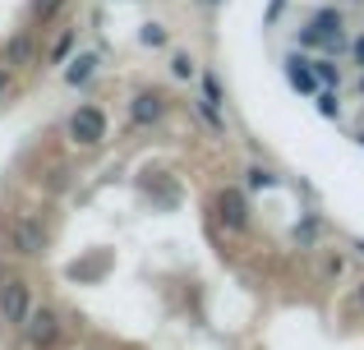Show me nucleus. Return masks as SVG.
Returning a JSON list of instances; mask_svg holds the SVG:
<instances>
[{
	"label": "nucleus",
	"instance_id": "f257e3e1",
	"mask_svg": "<svg viewBox=\"0 0 364 350\" xmlns=\"http://www.w3.org/2000/svg\"><path fill=\"white\" fill-rule=\"evenodd\" d=\"M5 235H9V249L14 253H23V258H33V253H42L46 249V231L33 222V217H9V226H5Z\"/></svg>",
	"mask_w": 364,
	"mask_h": 350
},
{
	"label": "nucleus",
	"instance_id": "f03ea898",
	"mask_svg": "<svg viewBox=\"0 0 364 350\" xmlns=\"http://www.w3.org/2000/svg\"><path fill=\"white\" fill-rule=\"evenodd\" d=\"M70 134H74V143L97 148L102 138H107V116H102L97 106H79V111L70 116Z\"/></svg>",
	"mask_w": 364,
	"mask_h": 350
},
{
	"label": "nucleus",
	"instance_id": "7ed1b4c3",
	"mask_svg": "<svg viewBox=\"0 0 364 350\" xmlns=\"http://www.w3.org/2000/svg\"><path fill=\"white\" fill-rule=\"evenodd\" d=\"M0 314H5V323H28V314H33V305H28V281L9 277L5 286H0Z\"/></svg>",
	"mask_w": 364,
	"mask_h": 350
},
{
	"label": "nucleus",
	"instance_id": "20e7f679",
	"mask_svg": "<svg viewBox=\"0 0 364 350\" xmlns=\"http://www.w3.org/2000/svg\"><path fill=\"white\" fill-rule=\"evenodd\" d=\"M304 46H328V51H337L341 46V14H332V9H323L318 18H314V28H304L300 33Z\"/></svg>",
	"mask_w": 364,
	"mask_h": 350
},
{
	"label": "nucleus",
	"instance_id": "39448f33",
	"mask_svg": "<svg viewBox=\"0 0 364 350\" xmlns=\"http://www.w3.org/2000/svg\"><path fill=\"white\" fill-rule=\"evenodd\" d=\"M23 327H28V341H33V346H51L55 337H60V323H55L51 309H33Z\"/></svg>",
	"mask_w": 364,
	"mask_h": 350
},
{
	"label": "nucleus",
	"instance_id": "423d86ee",
	"mask_svg": "<svg viewBox=\"0 0 364 350\" xmlns=\"http://www.w3.org/2000/svg\"><path fill=\"white\" fill-rule=\"evenodd\" d=\"M217 212H222V222L231 226V231H240V226L249 222V203H245V194H240V189H222V194H217Z\"/></svg>",
	"mask_w": 364,
	"mask_h": 350
},
{
	"label": "nucleus",
	"instance_id": "0eeeda50",
	"mask_svg": "<svg viewBox=\"0 0 364 350\" xmlns=\"http://www.w3.org/2000/svg\"><path fill=\"white\" fill-rule=\"evenodd\" d=\"M161 111H166V102H161V92H139L129 106L134 125H152V120H161Z\"/></svg>",
	"mask_w": 364,
	"mask_h": 350
},
{
	"label": "nucleus",
	"instance_id": "6e6552de",
	"mask_svg": "<svg viewBox=\"0 0 364 350\" xmlns=\"http://www.w3.org/2000/svg\"><path fill=\"white\" fill-rule=\"evenodd\" d=\"M286 79H291V88H300V92H314V83H318V74H314L309 65L300 60V55H291V60H286Z\"/></svg>",
	"mask_w": 364,
	"mask_h": 350
},
{
	"label": "nucleus",
	"instance_id": "1a4fd4ad",
	"mask_svg": "<svg viewBox=\"0 0 364 350\" xmlns=\"http://www.w3.org/2000/svg\"><path fill=\"white\" fill-rule=\"evenodd\" d=\"M92 70H97V55H92V51H83L79 60H70V70H65V79H70L74 88H79V83H88V79H92Z\"/></svg>",
	"mask_w": 364,
	"mask_h": 350
},
{
	"label": "nucleus",
	"instance_id": "9d476101",
	"mask_svg": "<svg viewBox=\"0 0 364 350\" xmlns=\"http://www.w3.org/2000/svg\"><path fill=\"white\" fill-rule=\"evenodd\" d=\"M314 74H318V83H337V79H341L332 60H314Z\"/></svg>",
	"mask_w": 364,
	"mask_h": 350
},
{
	"label": "nucleus",
	"instance_id": "9b49d317",
	"mask_svg": "<svg viewBox=\"0 0 364 350\" xmlns=\"http://www.w3.org/2000/svg\"><path fill=\"white\" fill-rule=\"evenodd\" d=\"M143 42H148V46H166V28H161V23H148V28H143Z\"/></svg>",
	"mask_w": 364,
	"mask_h": 350
},
{
	"label": "nucleus",
	"instance_id": "f8f14e48",
	"mask_svg": "<svg viewBox=\"0 0 364 350\" xmlns=\"http://www.w3.org/2000/svg\"><path fill=\"white\" fill-rule=\"evenodd\" d=\"M171 70H176V79H189V74H194V60H189V55H176Z\"/></svg>",
	"mask_w": 364,
	"mask_h": 350
},
{
	"label": "nucleus",
	"instance_id": "ddd939ff",
	"mask_svg": "<svg viewBox=\"0 0 364 350\" xmlns=\"http://www.w3.org/2000/svg\"><path fill=\"white\" fill-rule=\"evenodd\" d=\"M249 185H254V189H272V185H277V175H267V171H254V175H249Z\"/></svg>",
	"mask_w": 364,
	"mask_h": 350
},
{
	"label": "nucleus",
	"instance_id": "4468645a",
	"mask_svg": "<svg viewBox=\"0 0 364 350\" xmlns=\"http://www.w3.org/2000/svg\"><path fill=\"white\" fill-rule=\"evenodd\" d=\"M33 9H37V14H42V18H51L55 9H60V0H33Z\"/></svg>",
	"mask_w": 364,
	"mask_h": 350
},
{
	"label": "nucleus",
	"instance_id": "2eb2a0df",
	"mask_svg": "<svg viewBox=\"0 0 364 350\" xmlns=\"http://www.w3.org/2000/svg\"><path fill=\"white\" fill-rule=\"evenodd\" d=\"M318 111H323V116H337V97H332V92H323V97H318Z\"/></svg>",
	"mask_w": 364,
	"mask_h": 350
},
{
	"label": "nucleus",
	"instance_id": "dca6fc26",
	"mask_svg": "<svg viewBox=\"0 0 364 350\" xmlns=\"http://www.w3.org/2000/svg\"><path fill=\"white\" fill-rule=\"evenodd\" d=\"M9 55H14V60H28V42H23V37H18V42L9 46Z\"/></svg>",
	"mask_w": 364,
	"mask_h": 350
},
{
	"label": "nucleus",
	"instance_id": "f3484780",
	"mask_svg": "<svg viewBox=\"0 0 364 350\" xmlns=\"http://www.w3.org/2000/svg\"><path fill=\"white\" fill-rule=\"evenodd\" d=\"M5 88H9V74H5V70H0V97H5Z\"/></svg>",
	"mask_w": 364,
	"mask_h": 350
},
{
	"label": "nucleus",
	"instance_id": "a211bd4d",
	"mask_svg": "<svg viewBox=\"0 0 364 350\" xmlns=\"http://www.w3.org/2000/svg\"><path fill=\"white\" fill-rule=\"evenodd\" d=\"M355 60L364 65V37H360V42H355Z\"/></svg>",
	"mask_w": 364,
	"mask_h": 350
},
{
	"label": "nucleus",
	"instance_id": "6ab92c4d",
	"mask_svg": "<svg viewBox=\"0 0 364 350\" xmlns=\"http://www.w3.org/2000/svg\"><path fill=\"white\" fill-rule=\"evenodd\" d=\"M360 92H364V79H360Z\"/></svg>",
	"mask_w": 364,
	"mask_h": 350
},
{
	"label": "nucleus",
	"instance_id": "aec40b11",
	"mask_svg": "<svg viewBox=\"0 0 364 350\" xmlns=\"http://www.w3.org/2000/svg\"><path fill=\"white\" fill-rule=\"evenodd\" d=\"M360 295H364V290H360Z\"/></svg>",
	"mask_w": 364,
	"mask_h": 350
}]
</instances>
